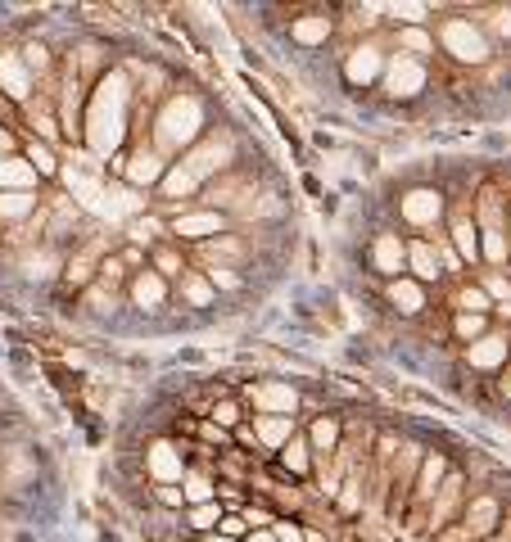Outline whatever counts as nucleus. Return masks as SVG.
<instances>
[{
    "label": "nucleus",
    "mask_w": 511,
    "mask_h": 542,
    "mask_svg": "<svg viewBox=\"0 0 511 542\" xmlns=\"http://www.w3.org/2000/svg\"><path fill=\"white\" fill-rule=\"evenodd\" d=\"M385 59L389 55H380L376 41H362V46H353L349 55H344V77H349L353 86H371L380 73H385Z\"/></svg>",
    "instance_id": "19"
},
{
    "label": "nucleus",
    "mask_w": 511,
    "mask_h": 542,
    "mask_svg": "<svg viewBox=\"0 0 511 542\" xmlns=\"http://www.w3.org/2000/svg\"><path fill=\"white\" fill-rule=\"evenodd\" d=\"M181 497H186V506L218 502V475L204 466H186V475H181Z\"/></svg>",
    "instance_id": "26"
},
{
    "label": "nucleus",
    "mask_w": 511,
    "mask_h": 542,
    "mask_svg": "<svg viewBox=\"0 0 511 542\" xmlns=\"http://www.w3.org/2000/svg\"><path fill=\"white\" fill-rule=\"evenodd\" d=\"M114 168H118V177H123L127 186L145 195V190H159L163 172H168V159H163V154L154 150L150 141H141V145H132V154L114 159Z\"/></svg>",
    "instance_id": "6"
},
{
    "label": "nucleus",
    "mask_w": 511,
    "mask_h": 542,
    "mask_svg": "<svg viewBox=\"0 0 511 542\" xmlns=\"http://www.w3.org/2000/svg\"><path fill=\"white\" fill-rule=\"evenodd\" d=\"M37 172L28 168V159H19V154H5L0 159V190H37Z\"/></svg>",
    "instance_id": "28"
},
{
    "label": "nucleus",
    "mask_w": 511,
    "mask_h": 542,
    "mask_svg": "<svg viewBox=\"0 0 511 542\" xmlns=\"http://www.w3.org/2000/svg\"><path fill=\"white\" fill-rule=\"evenodd\" d=\"M32 86H37V77L28 73L23 55L0 50V95H5V100H14V104H28L32 100Z\"/></svg>",
    "instance_id": "18"
},
{
    "label": "nucleus",
    "mask_w": 511,
    "mask_h": 542,
    "mask_svg": "<svg viewBox=\"0 0 511 542\" xmlns=\"http://www.w3.org/2000/svg\"><path fill=\"white\" fill-rule=\"evenodd\" d=\"M118 258H123V262H127V271H132V267H141V258H145V253L132 244V249H123V253H118Z\"/></svg>",
    "instance_id": "50"
},
{
    "label": "nucleus",
    "mask_w": 511,
    "mask_h": 542,
    "mask_svg": "<svg viewBox=\"0 0 511 542\" xmlns=\"http://www.w3.org/2000/svg\"><path fill=\"white\" fill-rule=\"evenodd\" d=\"M462 529L471 533V542H489L493 533H498V524H502V497L498 493H475V497H466V506H462Z\"/></svg>",
    "instance_id": "9"
},
{
    "label": "nucleus",
    "mask_w": 511,
    "mask_h": 542,
    "mask_svg": "<svg viewBox=\"0 0 511 542\" xmlns=\"http://www.w3.org/2000/svg\"><path fill=\"white\" fill-rule=\"evenodd\" d=\"M480 290L489 294L493 308H498V303H511V281H507V271H489V267H480Z\"/></svg>",
    "instance_id": "37"
},
{
    "label": "nucleus",
    "mask_w": 511,
    "mask_h": 542,
    "mask_svg": "<svg viewBox=\"0 0 511 542\" xmlns=\"http://www.w3.org/2000/svg\"><path fill=\"white\" fill-rule=\"evenodd\" d=\"M154 271H159L163 281H168V276H181V271H186V258H181V249H168V244H159V249H154Z\"/></svg>",
    "instance_id": "40"
},
{
    "label": "nucleus",
    "mask_w": 511,
    "mask_h": 542,
    "mask_svg": "<svg viewBox=\"0 0 511 542\" xmlns=\"http://www.w3.org/2000/svg\"><path fill=\"white\" fill-rule=\"evenodd\" d=\"M195 258L209 262V267H240V262L249 258V244H245V235L222 231V235H213V240L195 244Z\"/></svg>",
    "instance_id": "17"
},
{
    "label": "nucleus",
    "mask_w": 511,
    "mask_h": 542,
    "mask_svg": "<svg viewBox=\"0 0 511 542\" xmlns=\"http://www.w3.org/2000/svg\"><path fill=\"white\" fill-rule=\"evenodd\" d=\"M154 150L168 159V154H181L190 150V145L204 136V109H199L195 95H172V100H163L159 118H154Z\"/></svg>",
    "instance_id": "2"
},
{
    "label": "nucleus",
    "mask_w": 511,
    "mask_h": 542,
    "mask_svg": "<svg viewBox=\"0 0 511 542\" xmlns=\"http://www.w3.org/2000/svg\"><path fill=\"white\" fill-rule=\"evenodd\" d=\"M181 168L195 181H218L222 172L236 168V136H231V131H204V136L181 154Z\"/></svg>",
    "instance_id": "4"
},
{
    "label": "nucleus",
    "mask_w": 511,
    "mask_h": 542,
    "mask_svg": "<svg viewBox=\"0 0 511 542\" xmlns=\"http://www.w3.org/2000/svg\"><path fill=\"white\" fill-rule=\"evenodd\" d=\"M389 303L398 308V317H421L426 312V285H417L412 276H398V281L385 285Z\"/></svg>",
    "instance_id": "25"
},
{
    "label": "nucleus",
    "mask_w": 511,
    "mask_h": 542,
    "mask_svg": "<svg viewBox=\"0 0 511 542\" xmlns=\"http://www.w3.org/2000/svg\"><path fill=\"white\" fill-rule=\"evenodd\" d=\"M163 231H168V226H163L159 217H132V222H127V240H132L136 249H141V244H150V240H159Z\"/></svg>",
    "instance_id": "38"
},
{
    "label": "nucleus",
    "mask_w": 511,
    "mask_h": 542,
    "mask_svg": "<svg viewBox=\"0 0 511 542\" xmlns=\"http://www.w3.org/2000/svg\"><path fill=\"white\" fill-rule=\"evenodd\" d=\"M507 240H511V204H507Z\"/></svg>",
    "instance_id": "55"
},
{
    "label": "nucleus",
    "mask_w": 511,
    "mask_h": 542,
    "mask_svg": "<svg viewBox=\"0 0 511 542\" xmlns=\"http://www.w3.org/2000/svg\"><path fill=\"white\" fill-rule=\"evenodd\" d=\"M398 55H407V59H426V55H435V37H430L426 28H398Z\"/></svg>",
    "instance_id": "31"
},
{
    "label": "nucleus",
    "mask_w": 511,
    "mask_h": 542,
    "mask_svg": "<svg viewBox=\"0 0 511 542\" xmlns=\"http://www.w3.org/2000/svg\"><path fill=\"white\" fill-rule=\"evenodd\" d=\"M218 533H222V538H236V542H245V538H249V524H245V515H240V511H227V515H222V524H218Z\"/></svg>",
    "instance_id": "43"
},
{
    "label": "nucleus",
    "mask_w": 511,
    "mask_h": 542,
    "mask_svg": "<svg viewBox=\"0 0 511 542\" xmlns=\"http://www.w3.org/2000/svg\"><path fill=\"white\" fill-rule=\"evenodd\" d=\"M222 515H227V511H222V502L186 506V524H190V529H195V533H213V529H218V524H222Z\"/></svg>",
    "instance_id": "35"
},
{
    "label": "nucleus",
    "mask_w": 511,
    "mask_h": 542,
    "mask_svg": "<svg viewBox=\"0 0 511 542\" xmlns=\"http://www.w3.org/2000/svg\"><path fill=\"white\" fill-rule=\"evenodd\" d=\"M195 434L199 439H204V448H236V443H231V430H222V425H213V421H195Z\"/></svg>",
    "instance_id": "42"
},
{
    "label": "nucleus",
    "mask_w": 511,
    "mask_h": 542,
    "mask_svg": "<svg viewBox=\"0 0 511 542\" xmlns=\"http://www.w3.org/2000/svg\"><path fill=\"white\" fill-rule=\"evenodd\" d=\"M240 515H245L249 533H254V529H272V524H276V511H267V506H254V502H249Z\"/></svg>",
    "instance_id": "46"
},
{
    "label": "nucleus",
    "mask_w": 511,
    "mask_h": 542,
    "mask_svg": "<svg viewBox=\"0 0 511 542\" xmlns=\"http://www.w3.org/2000/svg\"><path fill=\"white\" fill-rule=\"evenodd\" d=\"M204 421L222 425V430H240V425H245V412H240L236 398H227V393H222V398H213V407H209V416H204Z\"/></svg>",
    "instance_id": "34"
},
{
    "label": "nucleus",
    "mask_w": 511,
    "mask_h": 542,
    "mask_svg": "<svg viewBox=\"0 0 511 542\" xmlns=\"http://www.w3.org/2000/svg\"><path fill=\"white\" fill-rule=\"evenodd\" d=\"M462 357L471 371H502V366L511 362V335L507 330H489V335H480L475 344H466Z\"/></svg>",
    "instance_id": "16"
},
{
    "label": "nucleus",
    "mask_w": 511,
    "mask_h": 542,
    "mask_svg": "<svg viewBox=\"0 0 511 542\" xmlns=\"http://www.w3.org/2000/svg\"><path fill=\"white\" fill-rule=\"evenodd\" d=\"M272 538H276V542H303V538H308V529H303L299 520H281V515H276Z\"/></svg>",
    "instance_id": "44"
},
{
    "label": "nucleus",
    "mask_w": 511,
    "mask_h": 542,
    "mask_svg": "<svg viewBox=\"0 0 511 542\" xmlns=\"http://www.w3.org/2000/svg\"><path fill=\"white\" fill-rule=\"evenodd\" d=\"M444 213H448V199H444V190H435V186H417L398 199V217H403L407 226H417V231H435V226L444 222Z\"/></svg>",
    "instance_id": "8"
},
{
    "label": "nucleus",
    "mask_w": 511,
    "mask_h": 542,
    "mask_svg": "<svg viewBox=\"0 0 511 542\" xmlns=\"http://www.w3.org/2000/svg\"><path fill=\"white\" fill-rule=\"evenodd\" d=\"M448 244L453 253L462 258V267H480V231H475V213H471V199L453 204V217H448Z\"/></svg>",
    "instance_id": "11"
},
{
    "label": "nucleus",
    "mask_w": 511,
    "mask_h": 542,
    "mask_svg": "<svg viewBox=\"0 0 511 542\" xmlns=\"http://www.w3.org/2000/svg\"><path fill=\"white\" fill-rule=\"evenodd\" d=\"M199 542H236V538H222V533H204Z\"/></svg>",
    "instance_id": "53"
},
{
    "label": "nucleus",
    "mask_w": 511,
    "mask_h": 542,
    "mask_svg": "<svg viewBox=\"0 0 511 542\" xmlns=\"http://www.w3.org/2000/svg\"><path fill=\"white\" fill-rule=\"evenodd\" d=\"M123 281H132V276H127V262L118 258V253H109V258L100 262V271H95V285H105V290H118Z\"/></svg>",
    "instance_id": "39"
},
{
    "label": "nucleus",
    "mask_w": 511,
    "mask_h": 542,
    "mask_svg": "<svg viewBox=\"0 0 511 542\" xmlns=\"http://www.w3.org/2000/svg\"><path fill=\"white\" fill-rule=\"evenodd\" d=\"M385 91L394 95V100H412V95L426 91V59H407V55H389L385 59Z\"/></svg>",
    "instance_id": "10"
},
{
    "label": "nucleus",
    "mask_w": 511,
    "mask_h": 542,
    "mask_svg": "<svg viewBox=\"0 0 511 542\" xmlns=\"http://www.w3.org/2000/svg\"><path fill=\"white\" fill-rule=\"evenodd\" d=\"M177 285H181V299L190 303V308H213V303H218V290H213L209 285V276H204V271H181L177 276Z\"/></svg>",
    "instance_id": "27"
},
{
    "label": "nucleus",
    "mask_w": 511,
    "mask_h": 542,
    "mask_svg": "<svg viewBox=\"0 0 511 542\" xmlns=\"http://www.w3.org/2000/svg\"><path fill=\"white\" fill-rule=\"evenodd\" d=\"M154 497H159V506H168V511H181V506H186L177 484H154Z\"/></svg>",
    "instance_id": "47"
},
{
    "label": "nucleus",
    "mask_w": 511,
    "mask_h": 542,
    "mask_svg": "<svg viewBox=\"0 0 511 542\" xmlns=\"http://www.w3.org/2000/svg\"><path fill=\"white\" fill-rule=\"evenodd\" d=\"M475 213V231H480V267L502 271L511 262V240H507V199L493 186H484L480 195L471 199Z\"/></svg>",
    "instance_id": "3"
},
{
    "label": "nucleus",
    "mask_w": 511,
    "mask_h": 542,
    "mask_svg": "<svg viewBox=\"0 0 511 542\" xmlns=\"http://www.w3.org/2000/svg\"><path fill=\"white\" fill-rule=\"evenodd\" d=\"M335 32V19L326 10H313V14H303V19L290 23V41L303 50H313V46H326Z\"/></svg>",
    "instance_id": "23"
},
{
    "label": "nucleus",
    "mask_w": 511,
    "mask_h": 542,
    "mask_svg": "<svg viewBox=\"0 0 511 542\" xmlns=\"http://www.w3.org/2000/svg\"><path fill=\"white\" fill-rule=\"evenodd\" d=\"M435 37H439V46H444V55L453 59V64L475 68V64H489V55H493L489 32H484L475 19H439Z\"/></svg>",
    "instance_id": "5"
},
{
    "label": "nucleus",
    "mask_w": 511,
    "mask_h": 542,
    "mask_svg": "<svg viewBox=\"0 0 511 542\" xmlns=\"http://www.w3.org/2000/svg\"><path fill=\"white\" fill-rule=\"evenodd\" d=\"M294 416H254V443L263 452H281L294 439Z\"/></svg>",
    "instance_id": "24"
},
{
    "label": "nucleus",
    "mask_w": 511,
    "mask_h": 542,
    "mask_svg": "<svg viewBox=\"0 0 511 542\" xmlns=\"http://www.w3.org/2000/svg\"><path fill=\"white\" fill-rule=\"evenodd\" d=\"M23 64H28L32 77H46V73H50V46H41V41H28V46H23Z\"/></svg>",
    "instance_id": "41"
},
{
    "label": "nucleus",
    "mask_w": 511,
    "mask_h": 542,
    "mask_svg": "<svg viewBox=\"0 0 511 542\" xmlns=\"http://www.w3.org/2000/svg\"><path fill=\"white\" fill-rule=\"evenodd\" d=\"M453 312H475V317H493V303H489V294H484V290H480V285L462 281V285H457V299H453Z\"/></svg>",
    "instance_id": "32"
},
{
    "label": "nucleus",
    "mask_w": 511,
    "mask_h": 542,
    "mask_svg": "<svg viewBox=\"0 0 511 542\" xmlns=\"http://www.w3.org/2000/svg\"><path fill=\"white\" fill-rule=\"evenodd\" d=\"M105 258H109V235H91V240H86L82 249H73V258L64 262V281L73 285V290H86Z\"/></svg>",
    "instance_id": "12"
},
{
    "label": "nucleus",
    "mask_w": 511,
    "mask_h": 542,
    "mask_svg": "<svg viewBox=\"0 0 511 542\" xmlns=\"http://www.w3.org/2000/svg\"><path fill=\"white\" fill-rule=\"evenodd\" d=\"M127 109H132V86L118 68H109L105 77H95V91H91V109L82 118V141L95 159H109L118 145L127 141Z\"/></svg>",
    "instance_id": "1"
},
{
    "label": "nucleus",
    "mask_w": 511,
    "mask_h": 542,
    "mask_svg": "<svg viewBox=\"0 0 511 542\" xmlns=\"http://www.w3.org/2000/svg\"><path fill=\"white\" fill-rule=\"evenodd\" d=\"M371 262H376V271L385 276V281H398V276H407V240L394 231L376 235V244H371Z\"/></svg>",
    "instance_id": "20"
},
{
    "label": "nucleus",
    "mask_w": 511,
    "mask_h": 542,
    "mask_svg": "<svg viewBox=\"0 0 511 542\" xmlns=\"http://www.w3.org/2000/svg\"><path fill=\"white\" fill-rule=\"evenodd\" d=\"M37 213V190H0V222H28Z\"/></svg>",
    "instance_id": "29"
},
{
    "label": "nucleus",
    "mask_w": 511,
    "mask_h": 542,
    "mask_svg": "<svg viewBox=\"0 0 511 542\" xmlns=\"http://www.w3.org/2000/svg\"><path fill=\"white\" fill-rule=\"evenodd\" d=\"M466 497H471V488H466V479L457 475V470H448V475H444V484H439V493L430 497V506H426V538H421V542H430L439 529H448V524H453L457 515H462Z\"/></svg>",
    "instance_id": "7"
},
{
    "label": "nucleus",
    "mask_w": 511,
    "mask_h": 542,
    "mask_svg": "<svg viewBox=\"0 0 511 542\" xmlns=\"http://www.w3.org/2000/svg\"><path fill=\"white\" fill-rule=\"evenodd\" d=\"M127 294H132V308L141 312H159L168 303V281H163L154 267L145 271H132V281H127Z\"/></svg>",
    "instance_id": "21"
},
{
    "label": "nucleus",
    "mask_w": 511,
    "mask_h": 542,
    "mask_svg": "<svg viewBox=\"0 0 511 542\" xmlns=\"http://www.w3.org/2000/svg\"><path fill=\"white\" fill-rule=\"evenodd\" d=\"M23 159H28V168L37 172L41 181L59 177V159H55V150H50L46 141H37V136H32V141H28V154H23Z\"/></svg>",
    "instance_id": "33"
},
{
    "label": "nucleus",
    "mask_w": 511,
    "mask_h": 542,
    "mask_svg": "<svg viewBox=\"0 0 511 542\" xmlns=\"http://www.w3.org/2000/svg\"><path fill=\"white\" fill-rule=\"evenodd\" d=\"M186 448L181 443H168V439H154L150 448H145V470H150L154 484H181V475H186Z\"/></svg>",
    "instance_id": "13"
},
{
    "label": "nucleus",
    "mask_w": 511,
    "mask_h": 542,
    "mask_svg": "<svg viewBox=\"0 0 511 542\" xmlns=\"http://www.w3.org/2000/svg\"><path fill=\"white\" fill-rule=\"evenodd\" d=\"M5 113H10V100H5V95H0V118H5Z\"/></svg>",
    "instance_id": "54"
},
{
    "label": "nucleus",
    "mask_w": 511,
    "mask_h": 542,
    "mask_svg": "<svg viewBox=\"0 0 511 542\" xmlns=\"http://www.w3.org/2000/svg\"><path fill=\"white\" fill-rule=\"evenodd\" d=\"M168 231L177 235L181 244H204V240H213V235H222V231H227V217H222V213H213V208H190V213L172 217V226H168Z\"/></svg>",
    "instance_id": "15"
},
{
    "label": "nucleus",
    "mask_w": 511,
    "mask_h": 542,
    "mask_svg": "<svg viewBox=\"0 0 511 542\" xmlns=\"http://www.w3.org/2000/svg\"><path fill=\"white\" fill-rule=\"evenodd\" d=\"M14 145H19V141H14V131L0 127V159H5V154H14Z\"/></svg>",
    "instance_id": "49"
},
{
    "label": "nucleus",
    "mask_w": 511,
    "mask_h": 542,
    "mask_svg": "<svg viewBox=\"0 0 511 542\" xmlns=\"http://www.w3.org/2000/svg\"><path fill=\"white\" fill-rule=\"evenodd\" d=\"M498 389H502V398L511 402V366H502V380H498Z\"/></svg>",
    "instance_id": "51"
},
{
    "label": "nucleus",
    "mask_w": 511,
    "mask_h": 542,
    "mask_svg": "<svg viewBox=\"0 0 511 542\" xmlns=\"http://www.w3.org/2000/svg\"><path fill=\"white\" fill-rule=\"evenodd\" d=\"M245 398L258 407V416H294L299 407V389L290 380H263V384H249Z\"/></svg>",
    "instance_id": "14"
},
{
    "label": "nucleus",
    "mask_w": 511,
    "mask_h": 542,
    "mask_svg": "<svg viewBox=\"0 0 511 542\" xmlns=\"http://www.w3.org/2000/svg\"><path fill=\"white\" fill-rule=\"evenodd\" d=\"M489 321L493 317H475V312H453V335L462 339V344H475L480 335H489Z\"/></svg>",
    "instance_id": "36"
},
{
    "label": "nucleus",
    "mask_w": 511,
    "mask_h": 542,
    "mask_svg": "<svg viewBox=\"0 0 511 542\" xmlns=\"http://www.w3.org/2000/svg\"><path fill=\"white\" fill-rule=\"evenodd\" d=\"M245 542H276V538H272V529H254Z\"/></svg>",
    "instance_id": "52"
},
{
    "label": "nucleus",
    "mask_w": 511,
    "mask_h": 542,
    "mask_svg": "<svg viewBox=\"0 0 511 542\" xmlns=\"http://www.w3.org/2000/svg\"><path fill=\"white\" fill-rule=\"evenodd\" d=\"M204 276H209L213 290H240V276L236 267H204Z\"/></svg>",
    "instance_id": "45"
},
{
    "label": "nucleus",
    "mask_w": 511,
    "mask_h": 542,
    "mask_svg": "<svg viewBox=\"0 0 511 542\" xmlns=\"http://www.w3.org/2000/svg\"><path fill=\"white\" fill-rule=\"evenodd\" d=\"M276 457H281V466L290 470L294 479H308V475H313V448H308V439H303V434H294V439L285 443Z\"/></svg>",
    "instance_id": "30"
},
{
    "label": "nucleus",
    "mask_w": 511,
    "mask_h": 542,
    "mask_svg": "<svg viewBox=\"0 0 511 542\" xmlns=\"http://www.w3.org/2000/svg\"><path fill=\"white\" fill-rule=\"evenodd\" d=\"M407 276L417 285H435L439 276H444V267H439V253H435V244L430 240H407Z\"/></svg>",
    "instance_id": "22"
},
{
    "label": "nucleus",
    "mask_w": 511,
    "mask_h": 542,
    "mask_svg": "<svg viewBox=\"0 0 511 542\" xmlns=\"http://www.w3.org/2000/svg\"><path fill=\"white\" fill-rule=\"evenodd\" d=\"M489 14H493L489 28L493 32H507V37H511V10H489Z\"/></svg>",
    "instance_id": "48"
}]
</instances>
